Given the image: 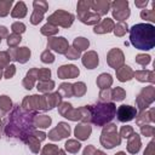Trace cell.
I'll return each mask as SVG.
<instances>
[{
	"label": "cell",
	"mask_w": 155,
	"mask_h": 155,
	"mask_svg": "<svg viewBox=\"0 0 155 155\" xmlns=\"http://www.w3.org/2000/svg\"><path fill=\"white\" fill-rule=\"evenodd\" d=\"M125 97V92L122 91V90H120V88H116L115 91H114V99H116V101H121L122 98Z\"/></svg>",
	"instance_id": "10"
},
{
	"label": "cell",
	"mask_w": 155,
	"mask_h": 155,
	"mask_svg": "<svg viewBox=\"0 0 155 155\" xmlns=\"http://www.w3.org/2000/svg\"><path fill=\"white\" fill-rule=\"evenodd\" d=\"M42 61H44V62H50V63H51V62H53V56H52L51 53H47V52H46V53L42 54Z\"/></svg>",
	"instance_id": "11"
},
{
	"label": "cell",
	"mask_w": 155,
	"mask_h": 155,
	"mask_svg": "<svg viewBox=\"0 0 155 155\" xmlns=\"http://www.w3.org/2000/svg\"><path fill=\"white\" fill-rule=\"evenodd\" d=\"M136 115V109L130 105H121L117 109V119L120 121H130Z\"/></svg>",
	"instance_id": "2"
},
{
	"label": "cell",
	"mask_w": 155,
	"mask_h": 155,
	"mask_svg": "<svg viewBox=\"0 0 155 155\" xmlns=\"http://www.w3.org/2000/svg\"><path fill=\"white\" fill-rule=\"evenodd\" d=\"M130 39L138 50H150L155 45V28L147 23L136 24L130 30Z\"/></svg>",
	"instance_id": "1"
},
{
	"label": "cell",
	"mask_w": 155,
	"mask_h": 155,
	"mask_svg": "<svg viewBox=\"0 0 155 155\" xmlns=\"http://www.w3.org/2000/svg\"><path fill=\"white\" fill-rule=\"evenodd\" d=\"M92 53H93V52H91V53H88V54H85V56H84V59H82L84 64H85L88 69H93V67H96V65L98 64V58H97L96 54L93 56V58H91V57H92Z\"/></svg>",
	"instance_id": "4"
},
{
	"label": "cell",
	"mask_w": 155,
	"mask_h": 155,
	"mask_svg": "<svg viewBox=\"0 0 155 155\" xmlns=\"http://www.w3.org/2000/svg\"><path fill=\"white\" fill-rule=\"evenodd\" d=\"M11 4H12V1H6V2L0 1V10H4L2 11V16H5L8 12V7L11 6Z\"/></svg>",
	"instance_id": "9"
},
{
	"label": "cell",
	"mask_w": 155,
	"mask_h": 155,
	"mask_svg": "<svg viewBox=\"0 0 155 155\" xmlns=\"http://www.w3.org/2000/svg\"><path fill=\"white\" fill-rule=\"evenodd\" d=\"M65 147H67V149L68 150H70V151H76V150H79V148H80V144L79 143H75V142H68L67 144H65Z\"/></svg>",
	"instance_id": "8"
},
{
	"label": "cell",
	"mask_w": 155,
	"mask_h": 155,
	"mask_svg": "<svg viewBox=\"0 0 155 155\" xmlns=\"http://www.w3.org/2000/svg\"><path fill=\"white\" fill-rule=\"evenodd\" d=\"M62 79H65L67 76H75V75H79V70L74 67V65H68V67H62L61 68V71H59Z\"/></svg>",
	"instance_id": "3"
},
{
	"label": "cell",
	"mask_w": 155,
	"mask_h": 155,
	"mask_svg": "<svg viewBox=\"0 0 155 155\" xmlns=\"http://www.w3.org/2000/svg\"><path fill=\"white\" fill-rule=\"evenodd\" d=\"M117 28H119V29H121V28H127V25H125V24H119ZM124 30H126V29H124ZM124 30H122V33H124ZM115 34L121 35V31H117V29H115Z\"/></svg>",
	"instance_id": "12"
},
{
	"label": "cell",
	"mask_w": 155,
	"mask_h": 155,
	"mask_svg": "<svg viewBox=\"0 0 155 155\" xmlns=\"http://www.w3.org/2000/svg\"><path fill=\"white\" fill-rule=\"evenodd\" d=\"M132 76V71L130 69V67H124V73L119 74V80L125 81V80H130Z\"/></svg>",
	"instance_id": "7"
},
{
	"label": "cell",
	"mask_w": 155,
	"mask_h": 155,
	"mask_svg": "<svg viewBox=\"0 0 155 155\" xmlns=\"http://www.w3.org/2000/svg\"><path fill=\"white\" fill-rule=\"evenodd\" d=\"M90 132H91V128L87 127V126H85L84 130L81 128V126H78L76 130H75V134H76V137H79V138H81V139L87 138L88 134H90Z\"/></svg>",
	"instance_id": "5"
},
{
	"label": "cell",
	"mask_w": 155,
	"mask_h": 155,
	"mask_svg": "<svg viewBox=\"0 0 155 155\" xmlns=\"http://www.w3.org/2000/svg\"><path fill=\"white\" fill-rule=\"evenodd\" d=\"M74 45H75L79 50H85V48L88 46V41L85 40L84 38H78V39L74 41ZM78 48H76V50H78Z\"/></svg>",
	"instance_id": "6"
},
{
	"label": "cell",
	"mask_w": 155,
	"mask_h": 155,
	"mask_svg": "<svg viewBox=\"0 0 155 155\" xmlns=\"http://www.w3.org/2000/svg\"><path fill=\"white\" fill-rule=\"evenodd\" d=\"M116 155H125L124 153H119V154H116Z\"/></svg>",
	"instance_id": "13"
}]
</instances>
